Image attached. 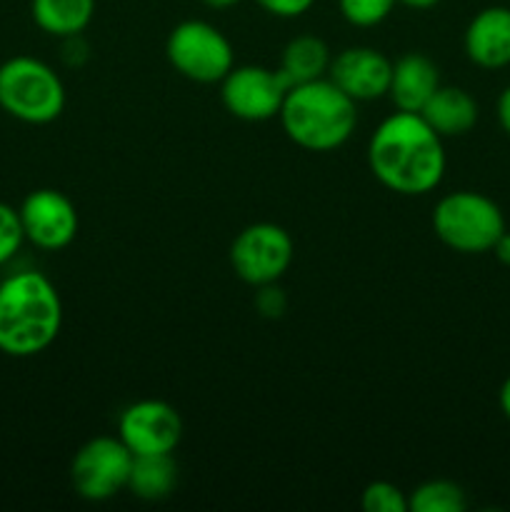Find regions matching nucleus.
Returning a JSON list of instances; mask_svg holds the SVG:
<instances>
[{"label":"nucleus","instance_id":"6e6552de","mask_svg":"<svg viewBox=\"0 0 510 512\" xmlns=\"http://www.w3.org/2000/svg\"><path fill=\"white\" fill-rule=\"evenodd\" d=\"M133 453L120 438L100 435L88 440L70 463V483L75 493L90 503H105L128 488Z\"/></svg>","mask_w":510,"mask_h":512},{"label":"nucleus","instance_id":"0eeeda50","mask_svg":"<svg viewBox=\"0 0 510 512\" xmlns=\"http://www.w3.org/2000/svg\"><path fill=\"white\" fill-rule=\"evenodd\" d=\"M293 238L275 223H253L235 235L230 245V265L243 283H278L293 263Z\"/></svg>","mask_w":510,"mask_h":512},{"label":"nucleus","instance_id":"f03ea898","mask_svg":"<svg viewBox=\"0 0 510 512\" xmlns=\"http://www.w3.org/2000/svg\"><path fill=\"white\" fill-rule=\"evenodd\" d=\"M63 325L58 288L38 270L0 280V353L33 358L55 343Z\"/></svg>","mask_w":510,"mask_h":512},{"label":"nucleus","instance_id":"b1692460","mask_svg":"<svg viewBox=\"0 0 510 512\" xmlns=\"http://www.w3.org/2000/svg\"><path fill=\"white\" fill-rule=\"evenodd\" d=\"M255 3L275 18H300L313 8L315 0H255Z\"/></svg>","mask_w":510,"mask_h":512},{"label":"nucleus","instance_id":"dca6fc26","mask_svg":"<svg viewBox=\"0 0 510 512\" xmlns=\"http://www.w3.org/2000/svg\"><path fill=\"white\" fill-rule=\"evenodd\" d=\"M35 25L53 38L80 35L95 15V0H30Z\"/></svg>","mask_w":510,"mask_h":512},{"label":"nucleus","instance_id":"412c9836","mask_svg":"<svg viewBox=\"0 0 510 512\" xmlns=\"http://www.w3.org/2000/svg\"><path fill=\"white\" fill-rule=\"evenodd\" d=\"M360 505L365 512H410L408 493H403L398 485L388 483V480H375V483L365 485Z\"/></svg>","mask_w":510,"mask_h":512},{"label":"nucleus","instance_id":"393cba45","mask_svg":"<svg viewBox=\"0 0 510 512\" xmlns=\"http://www.w3.org/2000/svg\"><path fill=\"white\" fill-rule=\"evenodd\" d=\"M495 113H498L500 128H503L505 133L510 135V85L503 90V93H500L498 108H495Z\"/></svg>","mask_w":510,"mask_h":512},{"label":"nucleus","instance_id":"423d86ee","mask_svg":"<svg viewBox=\"0 0 510 512\" xmlns=\"http://www.w3.org/2000/svg\"><path fill=\"white\" fill-rule=\"evenodd\" d=\"M168 63L200 85L220 83L235 68V53L223 30L205 20H183L165 40Z\"/></svg>","mask_w":510,"mask_h":512},{"label":"nucleus","instance_id":"bb28decb","mask_svg":"<svg viewBox=\"0 0 510 512\" xmlns=\"http://www.w3.org/2000/svg\"><path fill=\"white\" fill-rule=\"evenodd\" d=\"M498 403H500V410H503V415H505V418L510 420V375H508V378H505V383L500 385Z\"/></svg>","mask_w":510,"mask_h":512},{"label":"nucleus","instance_id":"9d476101","mask_svg":"<svg viewBox=\"0 0 510 512\" xmlns=\"http://www.w3.org/2000/svg\"><path fill=\"white\" fill-rule=\"evenodd\" d=\"M18 213L25 240L48 253L68 248L78 235V210L68 195L55 188H38L25 195Z\"/></svg>","mask_w":510,"mask_h":512},{"label":"nucleus","instance_id":"9b49d317","mask_svg":"<svg viewBox=\"0 0 510 512\" xmlns=\"http://www.w3.org/2000/svg\"><path fill=\"white\" fill-rule=\"evenodd\" d=\"M118 438L133 455L173 453L183 438V420L163 400H138L120 413Z\"/></svg>","mask_w":510,"mask_h":512},{"label":"nucleus","instance_id":"c85d7f7f","mask_svg":"<svg viewBox=\"0 0 510 512\" xmlns=\"http://www.w3.org/2000/svg\"><path fill=\"white\" fill-rule=\"evenodd\" d=\"M203 3L213 10H228V8H235L240 0H203Z\"/></svg>","mask_w":510,"mask_h":512},{"label":"nucleus","instance_id":"a878e982","mask_svg":"<svg viewBox=\"0 0 510 512\" xmlns=\"http://www.w3.org/2000/svg\"><path fill=\"white\" fill-rule=\"evenodd\" d=\"M493 253H495V258L500 260V263L508 265V268H510V233H508V230H505V233L498 238V243L493 245Z\"/></svg>","mask_w":510,"mask_h":512},{"label":"nucleus","instance_id":"5701e85b","mask_svg":"<svg viewBox=\"0 0 510 512\" xmlns=\"http://www.w3.org/2000/svg\"><path fill=\"white\" fill-rule=\"evenodd\" d=\"M255 310L263 318H283V313L288 310V298H285V293L275 283L260 285L258 293H255Z\"/></svg>","mask_w":510,"mask_h":512},{"label":"nucleus","instance_id":"1a4fd4ad","mask_svg":"<svg viewBox=\"0 0 510 512\" xmlns=\"http://www.w3.org/2000/svg\"><path fill=\"white\" fill-rule=\"evenodd\" d=\"M293 85L280 70L263 65H238L220 80V100L233 118L245 123H265L278 118L285 93Z\"/></svg>","mask_w":510,"mask_h":512},{"label":"nucleus","instance_id":"2eb2a0df","mask_svg":"<svg viewBox=\"0 0 510 512\" xmlns=\"http://www.w3.org/2000/svg\"><path fill=\"white\" fill-rule=\"evenodd\" d=\"M420 118L440 138H460L478 123V103L473 95L455 85H440L420 110Z\"/></svg>","mask_w":510,"mask_h":512},{"label":"nucleus","instance_id":"20e7f679","mask_svg":"<svg viewBox=\"0 0 510 512\" xmlns=\"http://www.w3.org/2000/svg\"><path fill=\"white\" fill-rule=\"evenodd\" d=\"M0 108L28 125H48L65 110V85L48 63L15 55L0 65Z\"/></svg>","mask_w":510,"mask_h":512},{"label":"nucleus","instance_id":"a211bd4d","mask_svg":"<svg viewBox=\"0 0 510 512\" xmlns=\"http://www.w3.org/2000/svg\"><path fill=\"white\" fill-rule=\"evenodd\" d=\"M175 485H178V465H175L173 453L133 455L128 490L135 498L155 503V500L168 498Z\"/></svg>","mask_w":510,"mask_h":512},{"label":"nucleus","instance_id":"aec40b11","mask_svg":"<svg viewBox=\"0 0 510 512\" xmlns=\"http://www.w3.org/2000/svg\"><path fill=\"white\" fill-rule=\"evenodd\" d=\"M398 0H338L340 15L355 28H373L393 13Z\"/></svg>","mask_w":510,"mask_h":512},{"label":"nucleus","instance_id":"39448f33","mask_svg":"<svg viewBox=\"0 0 510 512\" xmlns=\"http://www.w3.org/2000/svg\"><path fill=\"white\" fill-rule=\"evenodd\" d=\"M505 230L508 228L498 203L475 190H455L433 208L435 238L455 253H490Z\"/></svg>","mask_w":510,"mask_h":512},{"label":"nucleus","instance_id":"7ed1b4c3","mask_svg":"<svg viewBox=\"0 0 510 512\" xmlns=\"http://www.w3.org/2000/svg\"><path fill=\"white\" fill-rule=\"evenodd\" d=\"M330 78L298 83L285 93L278 118L285 135L310 153H330L350 140L358 108Z\"/></svg>","mask_w":510,"mask_h":512},{"label":"nucleus","instance_id":"f3484780","mask_svg":"<svg viewBox=\"0 0 510 512\" xmlns=\"http://www.w3.org/2000/svg\"><path fill=\"white\" fill-rule=\"evenodd\" d=\"M330 60L333 55L325 40H320L318 35H298L285 45L278 70L290 85L310 83V80L328 78Z\"/></svg>","mask_w":510,"mask_h":512},{"label":"nucleus","instance_id":"6ab92c4d","mask_svg":"<svg viewBox=\"0 0 510 512\" xmlns=\"http://www.w3.org/2000/svg\"><path fill=\"white\" fill-rule=\"evenodd\" d=\"M408 508L410 512H463L468 498L453 480H428L408 495Z\"/></svg>","mask_w":510,"mask_h":512},{"label":"nucleus","instance_id":"f257e3e1","mask_svg":"<svg viewBox=\"0 0 510 512\" xmlns=\"http://www.w3.org/2000/svg\"><path fill=\"white\" fill-rule=\"evenodd\" d=\"M368 165L383 188L398 195H425L445 175L443 138L420 113L398 110L370 135Z\"/></svg>","mask_w":510,"mask_h":512},{"label":"nucleus","instance_id":"ddd939ff","mask_svg":"<svg viewBox=\"0 0 510 512\" xmlns=\"http://www.w3.org/2000/svg\"><path fill=\"white\" fill-rule=\"evenodd\" d=\"M463 48L478 68L498 70L510 65V8L490 5L475 13L465 28Z\"/></svg>","mask_w":510,"mask_h":512},{"label":"nucleus","instance_id":"4468645a","mask_svg":"<svg viewBox=\"0 0 510 512\" xmlns=\"http://www.w3.org/2000/svg\"><path fill=\"white\" fill-rule=\"evenodd\" d=\"M440 88L438 65L423 53H405L393 63L388 98L395 110L420 113L430 95Z\"/></svg>","mask_w":510,"mask_h":512},{"label":"nucleus","instance_id":"4be33fe9","mask_svg":"<svg viewBox=\"0 0 510 512\" xmlns=\"http://www.w3.org/2000/svg\"><path fill=\"white\" fill-rule=\"evenodd\" d=\"M25 233L20 223V213L10 205L0 203V265L10 263L23 248Z\"/></svg>","mask_w":510,"mask_h":512},{"label":"nucleus","instance_id":"f8f14e48","mask_svg":"<svg viewBox=\"0 0 510 512\" xmlns=\"http://www.w3.org/2000/svg\"><path fill=\"white\" fill-rule=\"evenodd\" d=\"M393 60L368 45L345 48L330 60L328 78L355 103H368L388 95Z\"/></svg>","mask_w":510,"mask_h":512},{"label":"nucleus","instance_id":"cd10ccee","mask_svg":"<svg viewBox=\"0 0 510 512\" xmlns=\"http://www.w3.org/2000/svg\"><path fill=\"white\" fill-rule=\"evenodd\" d=\"M398 3L408 5V8H415V10H428L433 8V5H438L440 0H398Z\"/></svg>","mask_w":510,"mask_h":512}]
</instances>
